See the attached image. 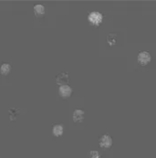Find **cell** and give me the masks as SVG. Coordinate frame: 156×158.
Returning a JSON list of instances; mask_svg holds the SVG:
<instances>
[{"label":"cell","mask_w":156,"mask_h":158,"mask_svg":"<svg viewBox=\"0 0 156 158\" xmlns=\"http://www.w3.org/2000/svg\"><path fill=\"white\" fill-rule=\"evenodd\" d=\"M11 70V65L8 63H3L0 67V73L2 75H7Z\"/></svg>","instance_id":"9"},{"label":"cell","mask_w":156,"mask_h":158,"mask_svg":"<svg viewBox=\"0 0 156 158\" xmlns=\"http://www.w3.org/2000/svg\"><path fill=\"white\" fill-rule=\"evenodd\" d=\"M100 146L101 148H106L109 149L112 145V139L109 135H104L100 138Z\"/></svg>","instance_id":"3"},{"label":"cell","mask_w":156,"mask_h":158,"mask_svg":"<svg viewBox=\"0 0 156 158\" xmlns=\"http://www.w3.org/2000/svg\"><path fill=\"white\" fill-rule=\"evenodd\" d=\"M89 158H101V155L97 151H90L89 153Z\"/></svg>","instance_id":"11"},{"label":"cell","mask_w":156,"mask_h":158,"mask_svg":"<svg viewBox=\"0 0 156 158\" xmlns=\"http://www.w3.org/2000/svg\"><path fill=\"white\" fill-rule=\"evenodd\" d=\"M56 81L59 85L62 86V85H67L69 81V75L68 72H61L60 74L57 75L56 77Z\"/></svg>","instance_id":"4"},{"label":"cell","mask_w":156,"mask_h":158,"mask_svg":"<svg viewBox=\"0 0 156 158\" xmlns=\"http://www.w3.org/2000/svg\"><path fill=\"white\" fill-rule=\"evenodd\" d=\"M137 60L140 65L144 66V65H147L151 61V55L147 51H142L138 54Z\"/></svg>","instance_id":"2"},{"label":"cell","mask_w":156,"mask_h":158,"mask_svg":"<svg viewBox=\"0 0 156 158\" xmlns=\"http://www.w3.org/2000/svg\"><path fill=\"white\" fill-rule=\"evenodd\" d=\"M84 120V111L75 110L73 113V121L75 123H81Z\"/></svg>","instance_id":"6"},{"label":"cell","mask_w":156,"mask_h":158,"mask_svg":"<svg viewBox=\"0 0 156 158\" xmlns=\"http://www.w3.org/2000/svg\"><path fill=\"white\" fill-rule=\"evenodd\" d=\"M45 6L43 5L38 4L34 6V13L37 17H42L45 14Z\"/></svg>","instance_id":"7"},{"label":"cell","mask_w":156,"mask_h":158,"mask_svg":"<svg viewBox=\"0 0 156 158\" xmlns=\"http://www.w3.org/2000/svg\"><path fill=\"white\" fill-rule=\"evenodd\" d=\"M59 93L62 98H68L72 93V88L68 85H62L60 87Z\"/></svg>","instance_id":"5"},{"label":"cell","mask_w":156,"mask_h":158,"mask_svg":"<svg viewBox=\"0 0 156 158\" xmlns=\"http://www.w3.org/2000/svg\"><path fill=\"white\" fill-rule=\"evenodd\" d=\"M88 20L93 26H99L103 20V16L98 11H92L88 15Z\"/></svg>","instance_id":"1"},{"label":"cell","mask_w":156,"mask_h":158,"mask_svg":"<svg viewBox=\"0 0 156 158\" xmlns=\"http://www.w3.org/2000/svg\"><path fill=\"white\" fill-rule=\"evenodd\" d=\"M18 113H19V110H18V109H14V108L9 109V117H10V120L11 121H15Z\"/></svg>","instance_id":"10"},{"label":"cell","mask_w":156,"mask_h":158,"mask_svg":"<svg viewBox=\"0 0 156 158\" xmlns=\"http://www.w3.org/2000/svg\"><path fill=\"white\" fill-rule=\"evenodd\" d=\"M63 131H64V129L61 124H57V125L53 126V128H52V134L57 137L62 135Z\"/></svg>","instance_id":"8"}]
</instances>
